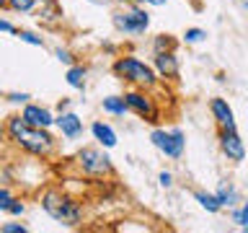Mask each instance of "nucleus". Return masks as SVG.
Here are the masks:
<instances>
[{
    "instance_id": "1",
    "label": "nucleus",
    "mask_w": 248,
    "mask_h": 233,
    "mask_svg": "<svg viewBox=\"0 0 248 233\" xmlns=\"http://www.w3.org/2000/svg\"><path fill=\"white\" fill-rule=\"evenodd\" d=\"M8 137L31 155H49L54 148V137L44 127H31V124L23 122V116L8 119Z\"/></svg>"
},
{
    "instance_id": "2",
    "label": "nucleus",
    "mask_w": 248,
    "mask_h": 233,
    "mask_svg": "<svg viewBox=\"0 0 248 233\" xmlns=\"http://www.w3.org/2000/svg\"><path fill=\"white\" fill-rule=\"evenodd\" d=\"M114 75L122 83L137 85V88H153L158 83V70L153 65H147L145 60L135 57V54H124L114 62Z\"/></svg>"
},
{
    "instance_id": "3",
    "label": "nucleus",
    "mask_w": 248,
    "mask_h": 233,
    "mask_svg": "<svg viewBox=\"0 0 248 233\" xmlns=\"http://www.w3.org/2000/svg\"><path fill=\"white\" fill-rule=\"evenodd\" d=\"M42 207L46 210V215L52 220H57L62 225H78L83 217V207L73 197H67L62 192H54V189L42 194Z\"/></svg>"
},
{
    "instance_id": "4",
    "label": "nucleus",
    "mask_w": 248,
    "mask_h": 233,
    "mask_svg": "<svg viewBox=\"0 0 248 233\" xmlns=\"http://www.w3.org/2000/svg\"><path fill=\"white\" fill-rule=\"evenodd\" d=\"M111 23L119 34L137 36V34H145L147 26H150V13H147L142 5H132L127 11H116L111 16Z\"/></svg>"
},
{
    "instance_id": "5",
    "label": "nucleus",
    "mask_w": 248,
    "mask_h": 233,
    "mask_svg": "<svg viewBox=\"0 0 248 233\" xmlns=\"http://www.w3.org/2000/svg\"><path fill=\"white\" fill-rule=\"evenodd\" d=\"M78 166H80V171L85 176H93V179H104V176L114 174L111 158L101 148H83L78 153Z\"/></svg>"
},
{
    "instance_id": "6",
    "label": "nucleus",
    "mask_w": 248,
    "mask_h": 233,
    "mask_svg": "<svg viewBox=\"0 0 248 233\" xmlns=\"http://www.w3.org/2000/svg\"><path fill=\"white\" fill-rule=\"evenodd\" d=\"M150 140H153V145L158 148L163 155H166V158L178 161V158L184 155L186 137H184V132L178 130V127H173V130H163V127H158V130L150 132Z\"/></svg>"
},
{
    "instance_id": "7",
    "label": "nucleus",
    "mask_w": 248,
    "mask_h": 233,
    "mask_svg": "<svg viewBox=\"0 0 248 233\" xmlns=\"http://www.w3.org/2000/svg\"><path fill=\"white\" fill-rule=\"evenodd\" d=\"M124 101H127L129 112H135L137 116H142L145 122H158L160 119V112H158V106H155L153 96H147L145 91L132 88V91L124 93Z\"/></svg>"
},
{
    "instance_id": "8",
    "label": "nucleus",
    "mask_w": 248,
    "mask_h": 233,
    "mask_svg": "<svg viewBox=\"0 0 248 233\" xmlns=\"http://www.w3.org/2000/svg\"><path fill=\"white\" fill-rule=\"evenodd\" d=\"M220 150L232 163L246 161V143L238 135V130H220Z\"/></svg>"
},
{
    "instance_id": "9",
    "label": "nucleus",
    "mask_w": 248,
    "mask_h": 233,
    "mask_svg": "<svg viewBox=\"0 0 248 233\" xmlns=\"http://www.w3.org/2000/svg\"><path fill=\"white\" fill-rule=\"evenodd\" d=\"M209 112H212V119L217 122V127L220 130H238V124H235V114H232V109L230 104L225 99H212L209 101Z\"/></svg>"
},
{
    "instance_id": "10",
    "label": "nucleus",
    "mask_w": 248,
    "mask_h": 233,
    "mask_svg": "<svg viewBox=\"0 0 248 233\" xmlns=\"http://www.w3.org/2000/svg\"><path fill=\"white\" fill-rule=\"evenodd\" d=\"M21 116H23V122L26 124H31V127H44V130H49L54 122V116H52V112L46 106H39V104H26L23 106V112H21Z\"/></svg>"
},
{
    "instance_id": "11",
    "label": "nucleus",
    "mask_w": 248,
    "mask_h": 233,
    "mask_svg": "<svg viewBox=\"0 0 248 233\" xmlns=\"http://www.w3.org/2000/svg\"><path fill=\"white\" fill-rule=\"evenodd\" d=\"M153 67L158 70L160 78H178V70H181V62H178L176 52L168 50V52H155L153 54Z\"/></svg>"
},
{
    "instance_id": "12",
    "label": "nucleus",
    "mask_w": 248,
    "mask_h": 233,
    "mask_svg": "<svg viewBox=\"0 0 248 233\" xmlns=\"http://www.w3.org/2000/svg\"><path fill=\"white\" fill-rule=\"evenodd\" d=\"M54 124H57L60 132H62L67 140H78V137L83 135V119H80L78 114H73V112H62Z\"/></svg>"
},
{
    "instance_id": "13",
    "label": "nucleus",
    "mask_w": 248,
    "mask_h": 233,
    "mask_svg": "<svg viewBox=\"0 0 248 233\" xmlns=\"http://www.w3.org/2000/svg\"><path fill=\"white\" fill-rule=\"evenodd\" d=\"M91 132H93V137H96V143L104 145L106 150L116 145V132L108 127L106 122H93V124H91Z\"/></svg>"
},
{
    "instance_id": "14",
    "label": "nucleus",
    "mask_w": 248,
    "mask_h": 233,
    "mask_svg": "<svg viewBox=\"0 0 248 233\" xmlns=\"http://www.w3.org/2000/svg\"><path fill=\"white\" fill-rule=\"evenodd\" d=\"M217 194V200L222 202V207H238V202H240V197H238V189L232 186V182H222L220 184V189L215 192Z\"/></svg>"
},
{
    "instance_id": "15",
    "label": "nucleus",
    "mask_w": 248,
    "mask_h": 233,
    "mask_svg": "<svg viewBox=\"0 0 248 233\" xmlns=\"http://www.w3.org/2000/svg\"><path fill=\"white\" fill-rule=\"evenodd\" d=\"M194 200L199 202L202 210H207V213H212V215L222 210V202L217 200V194H212V192H202V189H197V192H194Z\"/></svg>"
},
{
    "instance_id": "16",
    "label": "nucleus",
    "mask_w": 248,
    "mask_h": 233,
    "mask_svg": "<svg viewBox=\"0 0 248 233\" xmlns=\"http://www.w3.org/2000/svg\"><path fill=\"white\" fill-rule=\"evenodd\" d=\"M104 112L106 114H111V116H124L129 112V106H127V101H124V96H108L104 99Z\"/></svg>"
},
{
    "instance_id": "17",
    "label": "nucleus",
    "mask_w": 248,
    "mask_h": 233,
    "mask_svg": "<svg viewBox=\"0 0 248 233\" xmlns=\"http://www.w3.org/2000/svg\"><path fill=\"white\" fill-rule=\"evenodd\" d=\"M54 18H62V11L57 0H42V11H39V21L54 23Z\"/></svg>"
},
{
    "instance_id": "18",
    "label": "nucleus",
    "mask_w": 248,
    "mask_h": 233,
    "mask_svg": "<svg viewBox=\"0 0 248 233\" xmlns=\"http://www.w3.org/2000/svg\"><path fill=\"white\" fill-rule=\"evenodd\" d=\"M67 85H70V88L83 91V88H85V67L70 65V67H67Z\"/></svg>"
},
{
    "instance_id": "19",
    "label": "nucleus",
    "mask_w": 248,
    "mask_h": 233,
    "mask_svg": "<svg viewBox=\"0 0 248 233\" xmlns=\"http://www.w3.org/2000/svg\"><path fill=\"white\" fill-rule=\"evenodd\" d=\"M232 223H238L243 231H248V200H246L238 210L232 207Z\"/></svg>"
},
{
    "instance_id": "20",
    "label": "nucleus",
    "mask_w": 248,
    "mask_h": 233,
    "mask_svg": "<svg viewBox=\"0 0 248 233\" xmlns=\"http://www.w3.org/2000/svg\"><path fill=\"white\" fill-rule=\"evenodd\" d=\"M204 39H207V31H204V29H197V26H194V29H186V31H184V42H186V44H199V42H204Z\"/></svg>"
},
{
    "instance_id": "21",
    "label": "nucleus",
    "mask_w": 248,
    "mask_h": 233,
    "mask_svg": "<svg viewBox=\"0 0 248 233\" xmlns=\"http://www.w3.org/2000/svg\"><path fill=\"white\" fill-rule=\"evenodd\" d=\"M173 47H176L173 39L160 34V36H155V42H153V52H168V50H173Z\"/></svg>"
},
{
    "instance_id": "22",
    "label": "nucleus",
    "mask_w": 248,
    "mask_h": 233,
    "mask_svg": "<svg viewBox=\"0 0 248 233\" xmlns=\"http://www.w3.org/2000/svg\"><path fill=\"white\" fill-rule=\"evenodd\" d=\"M39 3V0H11V11H16V13H29V11H34V5Z\"/></svg>"
},
{
    "instance_id": "23",
    "label": "nucleus",
    "mask_w": 248,
    "mask_h": 233,
    "mask_svg": "<svg viewBox=\"0 0 248 233\" xmlns=\"http://www.w3.org/2000/svg\"><path fill=\"white\" fill-rule=\"evenodd\" d=\"M18 39H21V42H26V44H34V47H44L42 36L31 34V31H18Z\"/></svg>"
},
{
    "instance_id": "24",
    "label": "nucleus",
    "mask_w": 248,
    "mask_h": 233,
    "mask_svg": "<svg viewBox=\"0 0 248 233\" xmlns=\"http://www.w3.org/2000/svg\"><path fill=\"white\" fill-rule=\"evenodd\" d=\"M13 194L8 192V189H0V210H11V205H13Z\"/></svg>"
},
{
    "instance_id": "25",
    "label": "nucleus",
    "mask_w": 248,
    "mask_h": 233,
    "mask_svg": "<svg viewBox=\"0 0 248 233\" xmlns=\"http://www.w3.org/2000/svg\"><path fill=\"white\" fill-rule=\"evenodd\" d=\"M0 231H3V233H26L29 228H26V225H21V223H5Z\"/></svg>"
},
{
    "instance_id": "26",
    "label": "nucleus",
    "mask_w": 248,
    "mask_h": 233,
    "mask_svg": "<svg viewBox=\"0 0 248 233\" xmlns=\"http://www.w3.org/2000/svg\"><path fill=\"white\" fill-rule=\"evenodd\" d=\"M158 182H160L163 189H168V186H173V174H170V171H160Z\"/></svg>"
},
{
    "instance_id": "27",
    "label": "nucleus",
    "mask_w": 248,
    "mask_h": 233,
    "mask_svg": "<svg viewBox=\"0 0 248 233\" xmlns=\"http://www.w3.org/2000/svg\"><path fill=\"white\" fill-rule=\"evenodd\" d=\"M54 54H57V60L62 62V65H67V67H70V65H73V54H70L67 50H62V47H60V50H57V52H54Z\"/></svg>"
},
{
    "instance_id": "28",
    "label": "nucleus",
    "mask_w": 248,
    "mask_h": 233,
    "mask_svg": "<svg viewBox=\"0 0 248 233\" xmlns=\"http://www.w3.org/2000/svg\"><path fill=\"white\" fill-rule=\"evenodd\" d=\"M31 96L29 93H11V96H8V101H11V104H26Z\"/></svg>"
},
{
    "instance_id": "29",
    "label": "nucleus",
    "mask_w": 248,
    "mask_h": 233,
    "mask_svg": "<svg viewBox=\"0 0 248 233\" xmlns=\"http://www.w3.org/2000/svg\"><path fill=\"white\" fill-rule=\"evenodd\" d=\"M23 210H26V207H23V202L13 200V205H11V210H8V213H11V215H23Z\"/></svg>"
},
{
    "instance_id": "30",
    "label": "nucleus",
    "mask_w": 248,
    "mask_h": 233,
    "mask_svg": "<svg viewBox=\"0 0 248 233\" xmlns=\"http://www.w3.org/2000/svg\"><path fill=\"white\" fill-rule=\"evenodd\" d=\"M0 31H8V34H18L13 23H11V21H5V18H0Z\"/></svg>"
},
{
    "instance_id": "31",
    "label": "nucleus",
    "mask_w": 248,
    "mask_h": 233,
    "mask_svg": "<svg viewBox=\"0 0 248 233\" xmlns=\"http://www.w3.org/2000/svg\"><path fill=\"white\" fill-rule=\"evenodd\" d=\"M137 5H155V8H160V5H166V0H135Z\"/></svg>"
},
{
    "instance_id": "32",
    "label": "nucleus",
    "mask_w": 248,
    "mask_h": 233,
    "mask_svg": "<svg viewBox=\"0 0 248 233\" xmlns=\"http://www.w3.org/2000/svg\"><path fill=\"white\" fill-rule=\"evenodd\" d=\"M11 5V0H0V8H8Z\"/></svg>"
},
{
    "instance_id": "33",
    "label": "nucleus",
    "mask_w": 248,
    "mask_h": 233,
    "mask_svg": "<svg viewBox=\"0 0 248 233\" xmlns=\"http://www.w3.org/2000/svg\"><path fill=\"white\" fill-rule=\"evenodd\" d=\"M119 3H135V0H119Z\"/></svg>"
},
{
    "instance_id": "34",
    "label": "nucleus",
    "mask_w": 248,
    "mask_h": 233,
    "mask_svg": "<svg viewBox=\"0 0 248 233\" xmlns=\"http://www.w3.org/2000/svg\"><path fill=\"white\" fill-rule=\"evenodd\" d=\"M0 140H3V127H0Z\"/></svg>"
}]
</instances>
